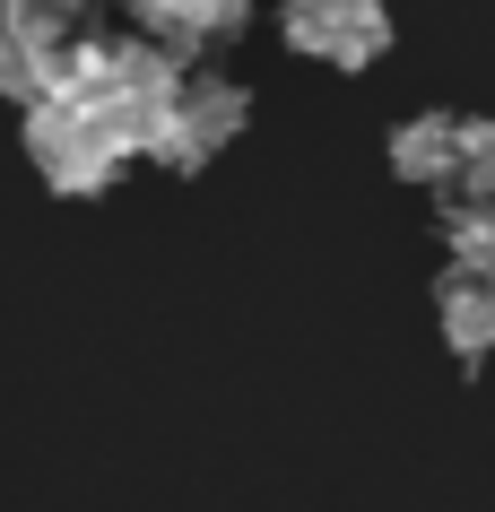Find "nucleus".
Wrapping results in <instances>:
<instances>
[{
  "label": "nucleus",
  "instance_id": "f257e3e1",
  "mask_svg": "<svg viewBox=\"0 0 495 512\" xmlns=\"http://www.w3.org/2000/svg\"><path fill=\"white\" fill-rule=\"evenodd\" d=\"M183 87L192 79H183L157 44H79L70 70H61V96L87 105L122 148H157L165 122H174V105H183Z\"/></svg>",
  "mask_w": 495,
  "mask_h": 512
},
{
  "label": "nucleus",
  "instance_id": "f03ea898",
  "mask_svg": "<svg viewBox=\"0 0 495 512\" xmlns=\"http://www.w3.org/2000/svg\"><path fill=\"white\" fill-rule=\"evenodd\" d=\"M27 148H35V165H44L53 191H105L113 174H122V157H131V148H122L87 105H70V96L27 105Z\"/></svg>",
  "mask_w": 495,
  "mask_h": 512
},
{
  "label": "nucleus",
  "instance_id": "7ed1b4c3",
  "mask_svg": "<svg viewBox=\"0 0 495 512\" xmlns=\"http://www.w3.org/2000/svg\"><path fill=\"white\" fill-rule=\"evenodd\" d=\"M383 0H287V44L313 61H339V70H357V61L383 53Z\"/></svg>",
  "mask_w": 495,
  "mask_h": 512
},
{
  "label": "nucleus",
  "instance_id": "20e7f679",
  "mask_svg": "<svg viewBox=\"0 0 495 512\" xmlns=\"http://www.w3.org/2000/svg\"><path fill=\"white\" fill-rule=\"evenodd\" d=\"M235 122H244V96L218 87V79H192V87H183V105H174V122H165V139H157V157H174V165L218 157L226 139H235Z\"/></svg>",
  "mask_w": 495,
  "mask_h": 512
},
{
  "label": "nucleus",
  "instance_id": "39448f33",
  "mask_svg": "<svg viewBox=\"0 0 495 512\" xmlns=\"http://www.w3.org/2000/svg\"><path fill=\"white\" fill-rule=\"evenodd\" d=\"M391 165H400L409 183H443V174H461V122H452V113H417L409 131L391 139Z\"/></svg>",
  "mask_w": 495,
  "mask_h": 512
},
{
  "label": "nucleus",
  "instance_id": "423d86ee",
  "mask_svg": "<svg viewBox=\"0 0 495 512\" xmlns=\"http://www.w3.org/2000/svg\"><path fill=\"white\" fill-rule=\"evenodd\" d=\"M443 339L461 356H495V278H452L443 287Z\"/></svg>",
  "mask_w": 495,
  "mask_h": 512
},
{
  "label": "nucleus",
  "instance_id": "0eeeda50",
  "mask_svg": "<svg viewBox=\"0 0 495 512\" xmlns=\"http://www.w3.org/2000/svg\"><path fill=\"white\" fill-rule=\"evenodd\" d=\"M61 70H70V53H53V44H27V35L0 27V96L44 105V96H61Z\"/></svg>",
  "mask_w": 495,
  "mask_h": 512
},
{
  "label": "nucleus",
  "instance_id": "6e6552de",
  "mask_svg": "<svg viewBox=\"0 0 495 512\" xmlns=\"http://www.w3.org/2000/svg\"><path fill=\"white\" fill-rule=\"evenodd\" d=\"M70 18H79V0H0V27L27 35V44H53V53L70 35Z\"/></svg>",
  "mask_w": 495,
  "mask_h": 512
},
{
  "label": "nucleus",
  "instance_id": "1a4fd4ad",
  "mask_svg": "<svg viewBox=\"0 0 495 512\" xmlns=\"http://www.w3.org/2000/svg\"><path fill=\"white\" fill-rule=\"evenodd\" d=\"M452 252H461L469 278H495V200H478V209L452 217Z\"/></svg>",
  "mask_w": 495,
  "mask_h": 512
},
{
  "label": "nucleus",
  "instance_id": "9d476101",
  "mask_svg": "<svg viewBox=\"0 0 495 512\" xmlns=\"http://www.w3.org/2000/svg\"><path fill=\"white\" fill-rule=\"evenodd\" d=\"M461 183L469 200H495V122H461Z\"/></svg>",
  "mask_w": 495,
  "mask_h": 512
}]
</instances>
